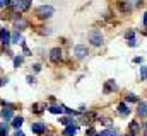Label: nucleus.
<instances>
[{"label": "nucleus", "instance_id": "obj_6", "mask_svg": "<svg viewBox=\"0 0 147 136\" xmlns=\"http://www.w3.org/2000/svg\"><path fill=\"white\" fill-rule=\"evenodd\" d=\"M50 60H51L53 63H58V61L62 60V49H60V48H53V49L50 51Z\"/></svg>", "mask_w": 147, "mask_h": 136}, {"label": "nucleus", "instance_id": "obj_1", "mask_svg": "<svg viewBox=\"0 0 147 136\" xmlns=\"http://www.w3.org/2000/svg\"><path fill=\"white\" fill-rule=\"evenodd\" d=\"M10 7H12L14 12L22 14V12H26V10L31 7V0H12V2H10Z\"/></svg>", "mask_w": 147, "mask_h": 136}, {"label": "nucleus", "instance_id": "obj_3", "mask_svg": "<svg viewBox=\"0 0 147 136\" xmlns=\"http://www.w3.org/2000/svg\"><path fill=\"white\" fill-rule=\"evenodd\" d=\"M89 43H91L92 46H101V44L105 43V37H103L101 31H92V33H89Z\"/></svg>", "mask_w": 147, "mask_h": 136}, {"label": "nucleus", "instance_id": "obj_13", "mask_svg": "<svg viewBox=\"0 0 147 136\" xmlns=\"http://www.w3.org/2000/svg\"><path fill=\"white\" fill-rule=\"evenodd\" d=\"M118 112H120L121 116H128V114H130V109H128V105H127L125 102H121V104L118 105Z\"/></svg>", "mask_w": 147, "mask_h": 136}, {"label": "nucleus", "instance_id": "obj_15", "mask_svg": "<svg viewBox=\"0 0 147 136\" xmlns=\"http://www.w3.org/2000/svg\"><path fill=\"white\" fill-rule=\"evenodd\" d=\"M45 107H46L45 104H39V102H38V104H33V109H31V111H33V112H36V114H41Z\"/></svg>", "mask_w": 147, "mask_h": 136}, {"label": "nucleus", "instance_id": "obj_4", "mask_svg": "<svg viewBox=\"0 0 147 136\" xmlns=\"http://www.w3.org/2000/svg\"><path fill=\"white\" fill-rule=\"evenodd\" d=\"M74 55H75V58L82 60V58H86V56L89 55V51H87V48H86V46L79 44V46H75V48H74Z\"/></svg>", "mask_w": 147, "mask_h": 136}, {"label": "nucleus", "instance_id": "obj_29", "mask_svg": "<svg viewBox=\"0 0 147 136\" xmlns=\"http://www.w3.org/2000/svg\"><path fill=\"white\" fill-rule=\"evenodd\" d=\"M7 82H9V78H0V87L2 85H7Z\"/></svg>", "mask_w": 147, "mask_h": 136}, {"label": "nucleus", "instance_id": "obj_31", "mask_svg": "<svg viewBox=\"0 0 147 136\" xmlns=\"http://www.w3.org/2000/svg\"><path fill=\"white\" fill-rule=\"evenodd\" d=\"M142 22H144V26L147 27V12L144 14V19H142Z\"/></svg>", "mask_w": 147, "mask_h": 136}, {"label": "nucleus", "instance_id": "obj_5", "mask_svg": "<svg viewBox=\"0 0 147 136\" xmlns=\"http://www.w3.org/2000/svg\"><path fill=\"white\" fill-rule=\"evenodd\" d=\"M31 131L36 133V135H43V133L46 131V126H45V123L38 121V123H33V124H31Z\"/></svg>", "mask_w": 147, "mask_h": 136}, {"label": "nucleus", "instance_id": "obj_22", "mask_svg": "<svg viewBox=\"0 0 147 136\" xmlns=\"http://www.w3.org/2000/svg\"><path fill=\"white\" fill-rule=\"evenodd\" d=\"M60 123H62L63 126H69V124H74V123H72V119H70V117H62V119H60Z\"/></svg>", "mask_w": 147, "mask_h": 136}, {"label": "nucleus", "instance_id": "obj_7", "mask_svg": "<svg viewBox=\"0 0 147 136\" xmlns=\"http://www.w3.org/2000/svg\"><path fill=\"white\" fill-rule=\"evenodd\" d=\"M128 131H130V136H137L140 133V124H139V121H132L130 124H128Z\"/></svg>", "mask_w": 147, "mask_h": 136}, {"label": "nucleus", "instance_id": "obj_23", "mask_svg": "<svg viewBox=\"0 0 147 136\" xmlns=\"http://www.w3.org/2000/svg\"><path fill=\"white\" fill-rule=\"evenodd\" d=\"M139 99L135 97V94H127V102H137Z\"/></svg>", "mask_w": 147, "mask_h": 136}, {"label": "nucleus", "instance_id": "obj_20", "mask_svg": "<svg viewBox=\"0 0 147 136\" xmlns=\"http://www.w3.org/2000/svg\"><path fill=\"white\" fill-rule=\"evenodd\" d=\"M9 133V126L5 123H0V136H7Z\"/></svg>", "mask_w": 147, "mask_h": 136}, {"label": "nucleus", "instance_id": "obj_19", "mask_svg": "<svg viewBox=\"0 0 147 136\" xmlns=\"http://www.w3.org/2000/svg\"><path fill=\"white\" fill-rule=\"evenodd\" d=\"M98 136H118V133H116V129H106V131L99 133Z\"/></svg>", "mask_w": 147, "mask_h": 136}, {"label": "nucleus", "instance_id": "obj_2", "mask_svg": "<svg viewBox=\"0 0 147 136\" xmlns=\"http://www.w3.org/2000/svg\"><path fill=\"white\" fill-rule=\"evenodd\" d=\"M55 14V9L51 5H39L36 9V15L39 19H50Z\"/></svg>", "mask_w": 147, "mask_h": 136}, {"label": "nucleus", "instance_id": "obj_24", "mask_svg": "<svg viewBox=\"0 0 147 136\" xmlns=\"http://www.w3.org/2000/svg\"><path fill=\"white\" fill-rule=\"evenodd\" d=\"M140 78H142V80H146L147 78V67L140 68Z\"/></svg>", "mask_w": 147, "mask_h": 136}, {"label": "nucleus", "instance_id": "obj_11", "mask_svg": "<svg viewBox=\"0 0 147 136\" xmlns=\"http://www.w3.org/2000/svg\"><path fill=\"white\" fill-rule=\"evenodd\" d=\"M115 90H116L115 80H108V82L105 83V94H110V92H115Z\"/></svg>", "mask_w": 147, "mask_h": 136}, {"label": "nucleus", "instance_id": "obj_8", "mask_svg": "<svg viewBox=\"0 0 147 136\" xmlns=\"http://www.w3.org/2000/svg\"><path fill=\"white\" fill-rule=\"evenodd\" d=\"M118 9H120V12H123V14H130L132 5H130L127 0H120V2H118Z\"/></svg>", "mask_w": 147, "mask_h": 136}, {"label": "nucleus", "instance_id": "obj_17", "mask_svg": "<svg viewBox=\"0 0 147 136\" xmlns=\"http://www.w3.org/2000/svg\"><path fill=\"white\" fill-rule=\"evenodd\" d=\"M50 112L51 114H62L63 112V105H51L50 107Z\"/></svg>", "mask_w": 147, "mask_h": 136}, {"label": "nucleus", "instance_id": "obj_28", "mask_svg": "<svg viewBox=\"0 0 147 136\" xmlns=\"http://www.w3.org/2000/svg\"><path fill=\"white\" fill-rule=\"evenodd\" d=\"M125 37H127V39H132V37H134V31H128V33L125 34Z\"/></svg>", "mask_w": 147, "mask_h": 136}, {"label": "nucleus", "instance_id": "obj_12", "mask_svg": "<svg viewBox=\"0 0 147 136\" xmlns=\"http://www.w3.org/2000/svg\"><path fill=\"white\" fill-rule=\"evenodd\" d=\"M137 114H139L140 117H146V116H147V102H140V104H139Z\"/></svg>", "mask_w": 147, "mask_h": 136}, {"label": "nucleus", "instance_id": "obj_30", "mask_svg": "<svg viewBox=\"0 0 147 136\" xmlns=\"http://www.w3.org/2000/svg\"><path fill=\"white\" fill-rule=\"evenodd\" d=\"M140 61H142V58H140V56H135V58H134V63H140Z\"/></svg>", "mask_w": 147, "mask_h": 136}, {"label": "nucleus", "instance_id": "obj_33", "mask_svg": "<svg viewBox=\"0 0 147 136\" xmlns=\"http://www.w3.org/2000/svg\"><path fill=\"white\" fill-rule=\"evenodd\" d=\"M33 68H34V71H39V70H41V67H39V65H34Z\"/></svg>", "mask_w": 147, "mask_h": 136}, {"label": "nucleus", "instance_id": "obj_21", "mask_svg": "<svg viewBox=\"0 0 147 136\" xmlns=\"http://www.w3.org/2000/svg\"><path fill=\"white\" fill-rule=\"evenodd\" d=\"M0 114H2L3 119H10V117H12V111H10V109H3Z\"/></svg>", "mask_w": 147, "mask_h": 136}, {"label": "nucleus", "instance_id": "obj_9", "mask_svg": "<svg viewBox=\"0 0 147 136\" xmlns=\"http://www.w3.org/2000/svg\"><path fill=\"white\" fill-rule=\"evenodd\" d=\"M0 43H2L3 46H7V44L10 43V33H9L7 29H0Z\"/></svg>", "mask_w": 147, "mask_h": 136}, {"label": "nucleus", "instance_id": "obj_26", "mask_svg": "<svg viewBox=\"0 0 147 136\" xmlns=\"http://www.w3.org/2000/svg\"><path fill=\"white\" fill-rule=\"evenodd\" d=\"M86 136H98V135H96V131H94L92 128H89V129L86 131Z\"/></svg>", "mask_w": 147, "mask_h": 136}, {"label": "nucleus", "instance_id": "obj_25", "mask_svg": "<svg viewBox=\"0 0 147 136\" xmlns=\"http://www.w3.org/2000/svg\"><path fill=\"white\" fill-rule=\"evenodd\" d=\"M14 65H16V67L22 65V58H21V56H16V58H14Z\"/></svg>", "mask_w": 147, "mask_h": 136}, {"label": "nucleus", "instance_id": "obj_27", "mask_svg": "<svg viewBox=\"0 0 147 136\" xmlns=\"http://www.w3.org/2000/svg\"><path fill=\"white\" fill-rule=\"evenodd\" d=\"M127 43H128V46H137V43H135L134 37H132V39H127Z\"/></svg>", "mask_w": 147, "mask_h": 136}, {"label": "nucleus", "instance_id": "obj_18", "mask_svg": "<svg viewBox=\"0 0 147 136\" xmlns=\"http://www.w3.org/2000/svg\"><path fill=\"white\" fill-rule=\"evenodd\" d=\"M22 123H24V119H22L21 116L12 119V126H14V128H21V126H22Z\"/></svg>", "mask_w": 147, "mask_h": 136}, {"label": "nucleus", "instance_id": "obj_16", "mask_svg": "<svg viewBox=\"0 0 147 136\" xmlns=\"http://www.w3.org/2000/svg\"><path fill=\"white\" fill-rule=\"evenodd\" d=\"M22 41V37H21V34H19V31H16L14 34H10V43H21Z\"/></svg>", "mask_w": 147, "mask_h": 136}, {"label": "nucleus", "instance_id": "obj_10", "mask_svg": "<svg viewBox=\"0 0 147 136\" xmlns=\"http://www.w3.org/2000/svg\"><path fill=\"white\" fill-rule=\"evenodd\" d=\"M14 26H16V29H17V31H22V29H26V27H28V21H24L22 17H19V19H16V21H14Z\"/></svg>", "mask_w": 147, "mask_h": 136}, {"label": "nucleus", "instance_id": "obj_14", "mask_svg": "<svg viewBox=\"0 0 147 136\" xmlns=\"http://www.w3.org/2000/svg\"><path fill=\"white\" fill-rule=\"evenodd\" d=\"M75 133H77V128L74 124H69L65 128V131H63V136H75Z\"/></svg>", "mask_w": 147, "mask_h": 136}, {"label": "nucleus", "instance_id": "obj_34", "mask_svg": "<svg viewBox=\"0 0 147 136\" xmlns=\"http://www.w3.org/2000/svg\"><path fill=\"white\" fill-rule=\"evenodd\" d=\"M14 136H24V133H21V131H16V135Z\"/></svg>", "mask_w": 147, "mask_h": 136}, {"label": "nucleus", "instance_id": "obj_32", "mask_svg": "<svg viewBox=\"0 0 147 136\" xmlns=\"http://www.w3.org/2000/svg\"><path fill=\"white\" fill-rule=\"evenodd\" d=\"M127 2H128L130 5H132V3H140V0H127Z\"/></svg>", "mask_w": 147, "mask_h": 136}]
</instances>
